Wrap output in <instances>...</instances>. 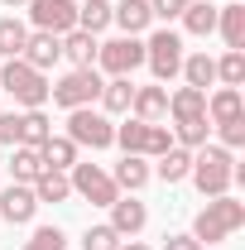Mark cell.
I'll use <instances>...</instances> for the list:
<instances>
[{"mask_svg":"<svg viewBox=\"0 0 245 250\" xmlns=\"http://www.w3.org/2000/svg\"><path fill=\"white\" fill-rule=\"evenodd\" d=\"M245 226V202H236L231 192H221V197H212L197 217H192V241L197 246H221V241H231L236 231Z\"/></svg>","mask_w":245,"mask_h":250,"instance_id":"6da1fadb","label":"cell"},{"mask_svg":"<svg viewBox=\"0 0 245 250\" xmlns=\"http://www.w3.org/2000/svg\"><path fill=\"white\" fill-rule=\"evenodd\" d=\"M187 178L197 183L202 197H221V192H231V183H236V154L221 149V145H202V149H192Z\"/></svg>","mask_w":245,"mask_h":250,"instance_id":"7a4b0ae2","label":"cell"},{"mask_svg":"<svg viewBox=\"0 0 245 250\" xmlns=\"http://www.w3.org/2000/svg\"><path fill=\"white\" fill-rule=\"evenodd\" d=\"M0 92H10L15 106H24V111H39L48 101V77L39 67H29L24 58H5V67H0Z\"/></svg>","mask_w":245,"mask_h":250,"instance_id":"3957f363","label":"cell"},{"mask_svg":"<svg viewBox=\"0 0 245 250\" xmlns=\"http://www.w3.org/2000/svg\"><path fill=\"white\" fill-rule=\"evenodd\" d=\"M116 145L125 154H140V159H159L163 149H173V130L159 121H125L116 125Z\"/></svg>","mask_w":245,"mask_h":250,"instance_id":"277c9868","label":"cell"},{"mask_svg":"<svg viewBox=\"0 0 245 250\" xmlns=\"http://www.w3.org/2000/svg\"><path fill=\"white\" fill-rule=\"evenodd\" d=\"M48 96H53V106H62V111L92 106L96 96H101V72L96 67H72V72H62L58 82H48Z\"/></svg>","mask_w":245,"mask_h":250,"instance_id":"5b68a950","label":"cell"},{"mask_svg":"<svg viewBox=\"0 0 245 250\" xmlns=\"http://www.w3.org/2000/svg\"><path fill=\"white\" fill-rule=\"evenodd\" d=\"M67 140L77 149H111L116 145V125H111V116H101L92 106H77V111H67Z\"/></svg>","mask_w":245,"mask_h":250,"instance_id":"8992f818","label":"cell"},{"mask_svg":"<svg viewBox=\"0 0 245 250\" xmlns=\"http://www.w3.org/2000/svg\"><path fill=\"white\" fill-rule=\"evenodd\" d=\"M67 183H72V192H77V197H87L92 207H111V202L121 197L116 178H111L101 164H82V159H77V164L67 168Z\"/></svg>","mask_w":245,"mask_h":250,"instance_id":"52a82bcc","label":"cell"},{"mask_svg":"<svg viewBox=\"0 0 245 250\" xmlns=\"http://www.w3.org/2000/svg\"><path fill=\"white\" fill-rule=\"evenodd\" d=\"M144 62H149V72L159 82H173L178 77V67H183V39L173 29H159L144 39Z\"/></svg>","mask_w":245,"mask_h":250,"instance_id":"ba28073f","label":"cell"},{"mask_svg":"<svg viewBox=\"0 0 245 250\" xmlns=\"http://www.w3.org/2000/svg\"><path fill=\"white\" fill-rule=\"evenodd\" d=\"M96 62H101L111 77H130V72L144 62V43H140V34H121V39L101 43V48H96Z\"/></svg>","mask_w":245,"mask_h":250,"instance_id":"9c48e42d","label":"cell"},{"mask_svg":"<svg viewBox=\"0 0 245 250\" xmlns=\"http://www.w3.org/2000/svg\"><path fill=\"white\" fill-rule=\"evenodd\" d=\"M29 24L43 34H72L77 29V0H29Z\"/></svg>","mask_w":245,"mask_h":250,"instance_id":"30bf717a","label":"cell"},{"mask_svg":"<svg viewBox=\"0 0 245 250\" xmlns=\"http://www.w3.org/2000/svg\"><path fill=\"white\" fill-rule=\"evenodd\" d=\"M34 212H39V197H34L29 183H10L0 192V221H10V226H29Z\"/></svg>","mask_w":245,"mask_h":250,"instance_id":"8fae6325","label":"cell"},{"mask_svg":"<svg viewBox=\"0 0 245 250\" xmlns=\"http://www.w3.org/2000/svg\"><path fill=\"white\" fill-rule=\"evenodd\" d=\"M144 221H149V207L130 192V197H116V202H111V221H106V226L125 241V236H140V231H144Z\"/></svg>","mask_w":245,"mask_h":250,"instance_id":"7c38bea8","label":"cell"},{"mask_svg":"<svg viewBox=\"0 0 245 250\" xmlns=\"http://www.w3.org/2000/svg\"><path fill=\"white\" fill-rule=\"evenodd\" d=\"M20 58L29 62V67H39V72H48V67L62 58V39H58V34H43V29H29L24 53H20Z\"/></svg>","mask_w":245,"mask_h":250,"instance_id":"4fadbf2b","label":"cell"},{"mask_svg":"<svg viewBox=\"0 0 245 250\" xmlns=\"http://www.w3.org/2000/svg\"><path fill=\"white\" fill-rule=\"evenodd\" d=\"M236 116H245L241 87H216V92L207 96V121H212V125H226V121H236Z\"/></svg>","mask_w":245,"mask_h":250,"instance_id":"5bb4252c","label":"cell"},{"mask_svg":"<svg viewBox=\"0 0 245 250\" xmlns=\"http://www.w3.org/2000/svg\"><path fill=\"white\" fill-rule=\"evenodd\" d=\"M130 111H135V121H163L168 116V92L163 87H135Z\"/></svg>","mask_w":245,"mask_h":250,"instance_id":"9a60e30c","label":"cell"},{"mask_svg":"<svg viewBox=\"0 0 245 250\" xmlns=\"http://www.w3.org/2000/svg\"><path fill=\"white\" fill-rule=\"evenodd\" d=\"M216 29H221V39H226V48L245 53V5H241V0L216 10Z\"/></svg>","mask_w":245,"mask_h":250,"instance_id":"2e32d148","label":"cell"},{"mask_svg":"<svg viewBox=\"0 0 245 250\" xmlns=\"http://www.w3.org/2000/svg\"><path fill=\"white\" fill-rule=\"evenodd\" d=\"M96 34L87 29H72V34H62V58L72 62V67H96Z\"/></svg>","mask_w":245,"mask_h":250,"instance_id":"e0dca14e","label":"cell"},{"mask_svg":"<svg viewBox=\"0 0 245 250\" xmlns=\"http://www.w3.org/2000/svg\"><path fill=\"white\" fill-rule=\"evenodd\" d=\"M111 178H116V188H121V192H140V188L154 178V168H149V159L125 154L121 164H116V173H111Z\"/></svg>","mask_w":245,"mask_h":250,"instance_id":"ac0fdd59","label":"cell"},{"mask_svg":"<svg viewBox=\"0 0 245 250\" xmlns=\"http://www.w3.org/2000/svg\"><path fill=\"white\" fill-rule=\"evenodd\" d=\"M149 0H121V5H111V24H121L125 34H144L149 29Z\"/></svg>","mask_w":245,"mask_h":250,"instance_id":"d6986e66","label":"cell"},{"mask_svg":"<svg viewBox=\"0 0 245 250\" xmlns=\"http://www.w3.org/2000/svg\"><path fill=\"white\" fill-rule=\"evenodd\" d=\"M168 116H173V121H197V116H207V92L178 87V92L168 96Z\"/></svg>","mask_w":245,"mask_h":250,"instance_id":"ffe728a7","label":"cell"},{"mask_svg":"<svg viewBox=\"0 0 245 250\" xmlns=\"http://www.w3.org/2000/svg\"><path fill=\"white\" fill-rule=\"evenodd\" d=\"M187 168H192V149H183V145L163 149V154H159V164H154V173H159L163 183H183Z\"/></svg>","mask_w":245,"mask_h":250,"instance_id":"44dd1931","label":"cell"},{"mask_svg":"<svg viewBox=\"0 0 245 250\" xmlns=\"http://www.w3.org/2000/svg\"><path fill=\"white\" fill-rule=\"evenodd\" d=\"M48 164H43V154L39 149H29V145H15V159H10V173H15V183H39V173H43Z\"/></svg>","mask_w":245,"mask_h":250,"instance_id":"7402d4cb","label":"cell"},{"mask_svg":"<svg viewBox=\"0 0 245 250\" xmlns=\"http://www.w3.org/2000/svg\"><path fill=\"white\" fill-rule=\"evenodd\" d=\"M39 154H43V164H48V168H58V173H67V168L77 164V145H72L67 135H48V140L39 145Z\"/></svg>","mask_w":245,"mask_h":250,"instance_id":"603a6c76","label":"cell"},{"mask_svg":"<svg viewBox=\"0 0 245 250\" xmlns=\"http://www.w3.org/2000/svg\"><path fill=\"white\" fill-rule=\"evenodd\" d=\"M187 77V87H197V92H207L216 82V58H207V53H183V67H178Z\"/></svg>","mask_w":245,"mask_h":250,"instance_id":"cb8c5ba5","label":"cell"},{"mask_svg":"<svg viewBox=\"0 0 245 250\" xmlns=\"http://www.w3.org/2000/svg\"><path fill=\"white\" fill-rule=\"evenodd\" d=\"M130 96H135V87H130V77H111V82H101V116H121V111H130Z\"/></svg>","mask_w":245,"mask_h":250,"instance_id":"d4e9b609","label":"cell"},{"mask_svg":"<svg viewBox=\"0 0 245 250\" xmlns=\"http://www.w3.org/2000/svg\"><path fill=\"white\" fill-rule=\"evenodd\" d=\"M34 197H39V202H67V197H72L67 173H58V168H43V173H39V183H34Z\"/></svg>","mask_w":245,"mask_h":250,"instance_id":"484cf974","label":"cell"},{"mask_svg":"<svg viewBox=\"0 0 245 250\" xmlns=\"http://www.w3.org/2000/svg\"><path fill=\"white\" fill-rule=\"evenodd\" d=\"M48 135H53V121H48L43 111H20V145L39 149V145H43Z\"/></svg>","mask_w":245,"mask_h":250,"instance_id":"4316f807","label":"cell"},{"mask_svg":"<svg viewBox=\"0 0 245 250\" xmlns=\"http://www.w3.org/2000/svg\"><path fill=\"white\" fill-rule=\"evenodd\" d=\"M183 29L197 34V39H207V34L216 29V5H207V0H192L183 10Z\"/></svg>","mask_w":245,"mask_h":250,"instance_id":"83f0119b","label":"cell"},{"mask_svg":"<svg viewBox=\"0 0 245 250\" xmlns=\"http://www.w3.org/2000/svg\"><path fill=\"white\" fill-rule=\"evenodd\" d=\"M24 39H29V24L24 20H0V58H20L24 53Z\"/></svg>","mask_w":245,"mask_h":250,"instance_id":"f1b7e54d","label":"cell"},{"mask_svg":"<svg viewBox=\"0 0 245 250\" xmlns=\"http://www.w3.org/2000/svg\"><path fill=\"white\" fill-rule=\"evenodd\" d=\"M106 24H111V0H82L77 5V29L101 34Z\"/></svg>","mask_w":245,"mask_h":250,"instance_id":"f546056e","label":"cell"},{"mask_svg":"<svg viewBox=\"0 0 245 250\" xmlns=\"http://www.w3.org/2000/svg\"><path fill=\"white\" fill-rule=\"evenodd\" d=\"M207 135H212V121H207V116H197V121H173V140H178L183 149H202Z\"/></svg>","mask_w":245,"mask_h":250,"instance_id":"4dcf8cb0","label":"cell"},{"mask_svg":"<svg viewBox=\"0 0 245 250\" xmlns=\"http://www.w3.org/2000/svg\"><path fill=\"white\" fill-rule=\"evenodd\" d=\"M216 82L221 87H241L245 82V53L226 48V58H216Z\"/></svg>","mask_w":245,"mask_h":250,"instance_id":"1f68e13d","label":"cell"},{"mask_svg":"<svg viewBox=\"0 0 245 250\" xmlns=\"http://www.w3.org/2000/svg\"><path fill=\"white\" fill-rule=\"evenodd\" d=\"M20 250H67V236H62V226H39Z\"/></svg>","mask_w":245,"mask_h":250,"instance_id":"d6a6232c","label":"cell"},{"mask_svg":"<svg viewBox=\"0 0 245 250\" xmlns=\"http://www.w3.org/2000/svg\"><path fill=\"white\" fill-rule=\"evenodd\" d=\"M82 250H121V236H116L111 226H87V236H82Z\"/></svg>","mask_w":245,"mask_h":250,"instance_id":"836d02e7","label":"cell"},{"mask_svg":"<svg viewBox=\"0 0 245 250\" xmlns=\"http://www.w3.org/2000/svg\"><path fill=\"white\" fill-rule=\"evenodd\" d=\"M216 130H221V149H241V145H245V116L216 125Z\"/></svg>","mask_w":245,"mask_h":250,"instance_id":"e575fe53","label":"cell"},{"mask_svg":"<svg viewBox=\"0 0 245 250\" xmlns=\"http://www.w3.org/2000/svg\"><path fill=\"white\" fill-rule=\"evenodd\" d=\"M187 5H192V0H149V15L154 20H178Z\"/></svg>","mask_w":245,"mask_h":250,"instance_id":"d590c367","label":"cell"},{"mask_svg":"<svg viewBox=\"0 0 245 250\" xmlns=\"http://www.w3.org/2000/svg\"><path fill=\"white\" fill-rule=\"evenodd\" d=\"M0 145H20V111L0 116Z\"/></svg>","mask_w":245,"mask_h":250,"instance_id":"8d00e7d4","label":"cell"},{"mask_svg":"<svg viewBox=\"0 0 245 250\" xmlns=\"http://www.w3.org/2000/svg\"><path fill=\"white\" fill-rule=\"evenodd\" d=\"M163 250H207V246H197L192 236H163Z\"/></svg>","mask_w":245,"mask_h":250,"instance_id":"74e56055","label":"cell"},{"mask_svg":"<svg viewBox=\"0 0 245 250\" xmlns=\"http://www.w3.org/2000/svg\"><path fill=\"white\" fill-rule=\"evenodd\" d=\"M121 250H149V246H140V241L130 236V241H121Z\"/></svg>","mask_w":245,"mask_h":250,"instance_id":"f35d334b","label":"cell"},{"mask_svg":"<svg viewBox=\"0 0 245 250\" xmlns=\"http://www.w3.org/2000/svg\"><path fill=\"white\" fill-rule=\"evenodd\" d=\"M5 5H10V10H15V5H29V0H5Z\"/></svg>","mask_w":245,"mask_h":250,"instance_id":"ab89813d","label":"cell"}]
</instances>
